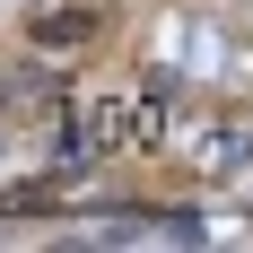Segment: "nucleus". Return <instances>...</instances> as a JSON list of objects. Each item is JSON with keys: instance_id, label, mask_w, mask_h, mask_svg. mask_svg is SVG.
Listing matches in <instances>:
<instances>
[{"instance_id": "obj_1", "label": "nucleus", "mask_w": 253, "mask_h": 253, "mask_svg": "<svg viewBox=\"0 0 253 253\" xmlns=\"http://www.w3.org/2000/svg\"><path fill=\"white\" fill-rule=\"evenodd\" d=\"M105 26H114V18H105L96 0H52V9H35V18H26V35H35L44 52H79V44H96Z\"/></svg>"}, {"instance_id": "obj_2", "label": "nucleus", "mask_w": 253, "mask_h": 253, "mask_svg": "<svg viewBox=\"0 0 253 253\" xmlns=\"http://www.w3.org/2000/svg\"><path fill=\"white\" fill-rule=\"evenodd\" d=\"M52 114H61V105H52ZM123 105H70V114H61V149L70 157H105V149H123Z\"/></svg>"}]
</instances>
